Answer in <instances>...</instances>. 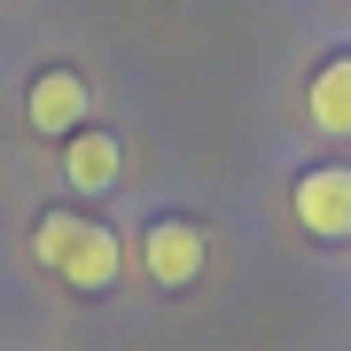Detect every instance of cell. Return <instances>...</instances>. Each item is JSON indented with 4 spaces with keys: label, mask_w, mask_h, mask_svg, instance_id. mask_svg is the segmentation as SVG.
<instances>
[{
    "label": "cell",
    "mask_w": 351,
    "mask_h": 351,
    "mask_svg": "<svg viewBox=\"0 0 351 351\" xmlns=\"http://www.w3.org/2000/svg\"><path fill=\"white\" fill-rule=\"evenodd\" d=\"M32 258L71 297H101V289H117V274H125V242L101 219H86V211H39L32 219Z\"/></svg>",
    "instance_id": "cell-1"
},
{
    "label": "cell",
    "mask_w": 351,
    "mask_h": 351,
    "mask_svg": "<svg viewBox=\"0 0 351 351\" xmlns=\"http://www.w3.org/2000/svg\"><path fill=\"white\" fill-rule=\"evenodd\" d=\"M203 258H211V234H203L195 219H149V234H141V274L156 289H195L203 281Z\"/></svg>",
    "instance_id": "cell-2"
},
{
    "label": "cell",
    "mask_w": 351,
    "mask_h": 351,
    "mask_svg": "<svg viewBox=\"0 0 351 351\" xmlns=\"http://www.w3.org/2000/svg\"><path fill=\"white\" fill-rule=\"evenodd\" d=\"M94 117V86H86V71H71V63H47L24 86V125L39 133V141H63V133H78Z\"/></svg>",
    "instance_id": "cell-3"
},
{
    "label": "cell",
    "mask_w": 351,
    "mask_h": 351,
    "mask_svg": "<svg viewBox=\"0 0 351 351\" xmlns=\"http://www.w3.org/2000/svg\"><path fill=\"white\" fill-rule=\"evenodd\" d=\"M289 211L313 242H351V164H313L289 188Z\"/></svg>",
    "instance_id": "cell-4"
},
{
    "label": "cell",
    "mask_w": 351,
    "mask_h": 351,
    "mask_svg": "<svg viewBox=\"0 0 351 351\" xmlns=\"http://www.w3.org/2000/svg\"><path fill=\"white\" fill-rule=\"evenodd\" d=\"M117 180H125V141H117V125H78L63 133V188L71 195H110Z\"/></svg>",
    "instance_id": "cell-5"
},
{
    "label": "cell",
    "mask_w": 351,
    "mask_h": 351,
    "mask_svg": "<svg viewBox=\"0 0 351 351\" xmlns=\"http://www.w3.org/2000/svg\"><path fill=\"white\" fill-rule=\"evenodd\" d=\"M304 117H313L320 133H343V141H351V47L328 55V63L313 71V86H304Z\"/></svg>",
    "instance_id": "cell-6"
}]
</instances>
